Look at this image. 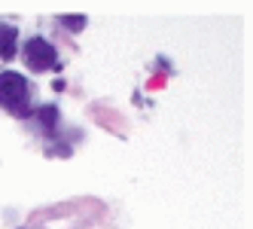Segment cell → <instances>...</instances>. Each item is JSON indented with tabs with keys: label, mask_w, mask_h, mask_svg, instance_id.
<instances>
[{
	"label": "cell",
	"mask_w": 253,
	"mask_h": 229,
	"mask_svg": "<svg viewBox=\"0 0 253 229\" xmlns=\"http://www.w3.org/2000/svg\"><path fill=\"white\" fill-rule=\"evenodd\" d=\"M0 104H3L6 110H15V113H25L28 107V83L22 74H0Z\"/></svg>",
	"instance_id": "obj_1"
},
{
	"label": "cell",
	"mask_w": 253,
	"mask_h": 229,
	"mask_svg": "<svg viewBox=\"0 0 253 229\" xmlns=\"http://www.w3.org/2000/svg\"><path fill=\"white\" fill-rule=\"evenodd\" d=\"M25 58H28V64L34 67V70H46V67H52L55 64V46H52L49 40H43V37H31L28 43H25Z\"/></svg>",
	"instance_id": "obj_2"
},
{
	"label": "cell",
	"mask_w": 253,
	"mask_h": 229,
	"mask_svg": "<svg viewBox=\"0 0 253 229\" xmlns=\"http://www.w3.org/2000/svg\"><path fill=\"white\" fill-rule=\"evenodd\" d=\"M12 52H15V31L9 25H0V55L12 58Z\"/></svg>",
	"instance_id": "obj_3"
},
{
	"label": "cell",
	"mask_w": 253,
	"mask_h": 229,
	"mask_svg": "<svg viewBox=\"0 0 253 229\" xmlns=\"http://www.w3.org/2000/svg\"><path fill=\"white\" fill-rule=\"evenodd\" d=\"M43 122H46V126H55V119H58V113H55V107H43Z\"/></svg>",
	"instance_id": "obj_4"
},
{
	"label": "cell",
	"mask_w": 253,
	"mask_h": 229,
	"mask_svg": "<svg viewBox=\"0 0 253 229\" xmlns=\"http://www.w3.org/2000/svg\"><path fill=\"white\" fill-rule=\"evenodd\" d=\"M61 22H64L67 28H83V25H85V19H80V15H77V19H61Z\"/></svg>",
	"instance_id": "obj_5"
}]
</instances>
